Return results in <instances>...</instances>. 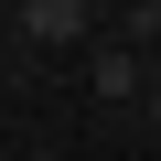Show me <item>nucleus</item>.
I'll return each instance as SVG.
<instances>
[{
    "instance_id": "f257e3e1",
    "label": "nucleus",
    "mask_w": 161,
    "mask_h": 161,
    "mask_svg": "<svg viewBox=\"0 0 161 161\" xmlns=\"http://www.w3.org/2000/svg\"><path fill=\"white\" fill-rule=\"evenodd\" d=\"M11 32H22V54H75V43L97 32V11H86V0H22Z\"/></svg>"
},
{
    "instance_id": "f03ea898",
    "label": "nucleus",
    "mask_w": 161,
    "mask_h": 161,
    "mask_svg": "<svg viewBox=\"0 0 161 161\" xmlns=\"http://www.w3.org/2000/svg\"><path fill=\"white\" fill-rule=\"evenodd\" d=\"M86 86H97L108 108H129V97H150V75H140V43H86Z\"/></svg>"
},
{
    "instance_id": "7ed1b4c3",
    "label": "nucleus",
    "mask_w": 161,
    "mask_h": 161,
    "mask_svg": "<svg viewBox=\"0 0 161 161\" xmlns=\"http://www.w3.org/2000/svg\"><path fill=\"white\" fill-rule=\"evenodd\" d=\"M118 43H161V0H140V11H118Z\"/></svg>"
},
{
    "instance_id": "20e7f679",
    "label": "nucleus",
    "mask_w": 161,
    "mask_h": 161,
    "mask_svg": "<svg viewBox=\"0 0 161 161\" xmlns=\"http://www.w3.org/2000/svg\"><path fill=\"white\" fill-rule=\"evenodd\" d=\"M150 108H161V86H150Z\"/></svg>"
}]
</instances>
